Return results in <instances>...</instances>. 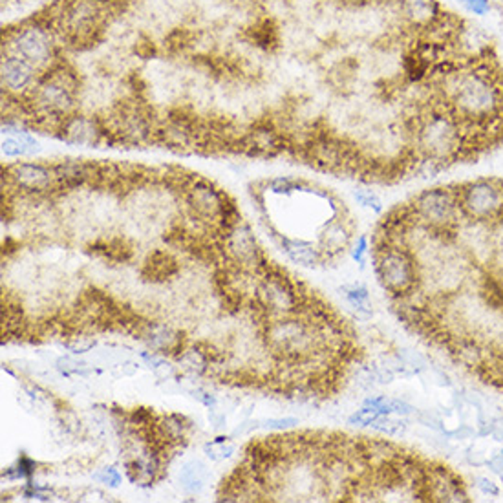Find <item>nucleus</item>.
<instances>
[{"label": "nucleus", "mask_w": 503, "mask_h": 503, "mask_svg": "<svg viewBox=\"0 0 503 503\" xmlns=\"http://www.w3.org/2000/svg\"><path fill=\"white\" fill-rule=\"evenodd\" d=\"M408 126L415 159L434 163L441 170L460 159L476 156L480 150L469 126L445 106H430L410 121Z\"/></svg>", "instance_id": "f257e3e1"}, {"label": "nucleus", "mask_w": 503, "mask_h": 503, "mask_svg": "<svg viewBox=\"0 0 503 503\" xmlns=\"http://www.w3.org/2000/svg\"><path fill=\"white\" fill-rule=\"evenodd\" d=\"M264 339L269 355L282 362H302L320 350H330L320 324L304 313L271 319Z\"/></svg>", "instance_id": "f03ea898"}, {"label": "nucleus", "mask_w": 503, "mask_h": 503, "mask_svg": "<svg viewBox=\"0 0 503 503\" xmlns=\"http://www.w3.org/2000/svg\"><path fill=\"white\" fill-rule=\"evenodd\" d=\"M57 42L59 37L52 24L46 19L37 17L8 32L4 53H13L46 74L61 61Z\"/></svg>", "instance_id": "7ed1b4c3"}, {"label": "nucleus", "mask_w": 503, "mask_h": 503, "mask_svg": "<svg viewBox=\"0 0 503 503\" xmlns=\"http://www.w3.org/2000/svg\"><path fill=\"white\" fill-rule=\"evenodd\" d=\"M373 258L379 282L392 299H401L420 286V266L406 247H375Z\"/></svg>", "instance_id": "20e7f679"}, {"label": "nucleus", "mask_w": 503, "mask_h": 503, "mask_svg": "<svg viewBox=\"0 0 503 503\" xmlns=\"http://www.w3.org/2000/svg\"><path fill=\"white\" fill-rule=\"evenodd\" d=\"M406 207L415 220L440 233L454 231L463 218L456 185L421 190Z\"/></svg>", "instance_id": "39448f33"}, {"label": "nucleus", "mask_w": 503, "mask_h": 503, "mask_svg": "<svg viewBox=\"0 0 503 503\" xmlns=\"http://www.w3.org/2000/svg\"><path fill=\"white\" fill-rule=\"evenodd\" d=\"M460 209L466 220L494 224L503 218V179L477 178L456 185Z\"/></svg>", "instance_id": "423d86ee"}, {"label": "nucleus", "mask_w": 503, "mask_h": 503, "mask_svg": "<svg viewBox=\"0 0 503 503\" xmlns=\"http://www.w3.org/2000/svg\"><path fill=\"white\" fill-rule=\"evenodd\" d=\"M255 299L271 319L289 317L304 310L299 286L280 271H266L260 275L255 288Z\"/></svg>", "instance_id": "0eeeda50"}, {"label": "nucleus", "mask_w": 503, "mask_h": 503, "mask_svg": "<svg viewBox=\"0 0 503 503\" xmlns=\"http://www.w3.org/2000/svg\"><path fill=\"white\" fill-rule=\"evenodd\" d=\"M185 204L193 218L199 224L229 226V204L227 196L205 179H194L185 187Z\"/></svg>", "instance_id": "6e6552de"}, {"label": "nucleus", "mask_w": 503, "mask_h": 503, "mask_svg": "<svg viewBox=\"0 0 503 503\" xmlns=\"http://www.w3.org/2000/svg\"><path fill=\"white\" fill-rule=\"evenodd\" d=\"M4 178L13 189L30 196H41L61 187L52 165H44V163H11L6 168Z\"/></svg>", "instance_id": "1a4fd4ad"}, {"label": "nucleus", "mask_w": 503, "mask_h": 503, "mask_svg": "<svg viewBox=\"0 0 503 503\" xmlns=\"http://www.w3.org/2000/svg\"><path fill=\"white\" fill-rule=\"evenodd\" d=\"M226 255L240 269L258 273L264 269V257L251 227L241 220H235L226 229L224 238Z\"/></svg>", "instance_id": "9d476101"}, {"label": "nucleus", "mask_w": 503, "mask_h": 503, "mask_svg": "<svg viewBox=\"0 0 503 503\" xmlns=\"http://www.w3.org/2000/svg\"><path fill=\"white\" fill-rule=\"evenodd\" d=\"M57 136L70 145L79 147H99L103 143H112L105 121L99 116L83 112H74L64 117Z\"/></svg>", "instance_id": "9b49d317"}, {"label": "nucleus", "mask_w": 503, "mask_h": 503, "mask_svg": "<svg viewBox=\"0 0 503 503\" xmlns=\"http://www.w3.org/2000/svg\"><path fill=\"white\" fill-rule=\"evenodd\" d=\"M393 8L401 30L414 37L426 32L445 15L440 0H393Z\"/></svg>", "instance_id": "f8f14e48"}, {"label": "nucleus", "mask_w": 503, "mask_h": 503, "mask_svg": "<svg viewBox=\"0 0 503 503\" xmlns=\"http://www.w3.org/2000/svg\"><path fill=\"white\" fill-rule=\"evenodd\" d=\"M126 474L137 485H152L161 471V456L143 440H130L125 448Z\"/></svg>", "instance_id": "ddd939ff"}, {"label": "nucleus", "mask_w": 503, "mask_h": 503, "mask_svg": "<svg viewBox=\"0 0 503 503\" xmlns=\"http://www.w3.org/2000/svg\"><path fill=\"white\" fill-rule=\"evenodd\" d=\"M0 74H2L0 77H2L4 92L8 95H15V97H26L35 88L39 79L42 77L41 70L13 53L2 55Z\"/></svg>", "instance_id": "4468645a"}, {"label": "nucleus", "mask_w": 503, "mask_h": 503, "mask_svg": "<svg viewBox=\"0 0 503 503\" xmlns=\"http://www.w3.org/2000/svg\"><path fill=\"white\" fill-rule=\"evenodd\" d=\"M426 502H469V491L460 477L443 466H426L425 474Z\"/></svg>", "instance_id": "2eb2a0df"}, {"label": "nucleus", "mask_w": 503, "mask_h": 503, "mask_svg": "<svg viewBox=\"0 0 503 503\" xmlns=\"http://www.w3.org/2000/svg\"><path fill=\"white\" fill-rule=\"evenodd\" d=\"M289 145V137L282 130H278L273 123H258L240 139V148L251 156H278Z\"/></svg>", "instance_id": "dca6fc26"}, {"label": "nucleus", "mask_w": 503, "mask_h": 503, "mask_svg": "<svg viewBox=\"0 0 503 503\" xmlns=\"http://www.w3.org/2000/svg\"><path fill=\"white\" fill-rule=\"evenodd\" d=\"M351 235H353V229L348 224V220H344L342 216L341 218H333L320 229L319 244L317 246L322 251L324 258L339 257L350 247Z\"/></svg>", "instance_id": "f3484780"}, {"label": "nucleus", "mask_w": 503, "mask_h": 503, "mask_svg": "<svg viewBox=\"0 0 503 503\" xmlns=\"http://www.w3.org/2000/svg\"><path fill=\"white\" fill-rule=\"evenodd\" d=\"M143 342L156 353H174L181 346V335L165 322H148L141 331Z\"/></svg>", "instance_id": "a211bd4d"}, {"label": "nucleus", "mask_w": 503, "mask_h": 503, "mask_svg": "<svg viewBox=\"0 0 503 503\" xmlns=\"http://www.w3.org/2000/svg\"><path fill=\"white\" fill-rule=\"evenodd\" d=\"M278 244L282 247V251L286 253V257L297 266H302V268H317L324 260V255L319 249V246H313L311 241L278 235Z\"/></svg>", "instance_id": "6ab92c4d"}, {"label": "nucleus", "mask_w": 503, "mask_h": 503, "mask_svg": "<svg viewBox=\"0 0 503 503\" xmlns=\"http://www.w3.org/2000/svg\"><path fill=\"white\" fill-rule=\"evenodd\" d=\"M253 46H257L262 52H275L282 44V32L277 26L275 19H260L247 32Z\"/></svg>", "instance_id": "aec40b11"}, {"label": "nucleus", "mask_w": 503, "mask_h": 503, "mask_svg": "<svg viewBox=\"0 0 503 503\" xmlns=\"http://www.w3.org/2000/svg\"><path fill=\"white\" fill-rule=\"evenodd\" d=\"M157 430L163 440L167 441V445H179L189 437L190 423L185 415L168 414L157 421Z\"/></svg>", "instance_id": "412c9836"}, {"label": "nucleus", "mask_w": 503, "mask_h": 503, "mask_svg": "<svg viewBox=\"0 0 503 503\" xmlns=\"http://www.w3.org/2000/svg\"><path fill=\"white\" fill-rule=\"evenodd\" d=\"M205 480H207V471L199 462L185 463L179 472V483L184 485L187 493L198 494L205 487Z\"/></svg>", "instance_id": "4be33fe9"}, {"label": "nucleus", "mask_w": 503, "mask_h": 503, "mask_svg": "<svg viewBox=\"0 0 503 503\" xmlns=\"http://www.w3.org/2000/svg\"><path fill=\"white\" fill-rule=\"evenodd\" d=\"M370 426H372L375 432H379V434L393 437V435L404 434L406 428H408V423H406V420L401 417V415L392 414V415H379L377 420L373 421Z\"/></svg>", "instance_id": "5701e85b"}, {"label": "nucleus", "mask_w": 503, "mask_h": 503, "mask_svg": "<svg viewBox=\"0 0 503 503\" xmlns=\"http://www.w3.org/2000/svg\"><path fill=\"white\" fill-rule=\"evenodd\" d=\"M344 295H346V300L350 302V306L355 311L362 315H372V304H370V293H368L366 288H362L359 284H353V286H344L342 288Z\"/></svg>", "instance_id": "b1692460"}, {"label": "nucleus", "mask_w": 503, "mask_h": 503, "mask_svg": "<svg viewBox=\"0 0 503 503\" xmlns=\"http://www.w3.org/2000/svg\"><path fill=\"white\" fill-rule=\"evenodd\" d=\"M178 361L185 370H189L193 373H204L209 368V357H207V353L198 350V348H190V350L181 351Z\"/></svg>", "instance_id": "393cba45"}, {"label": "nucleus", "mask_w": 503, "mask_h": 503, "mask_svg": "<svg viewBox=\"0 0 503 503\" xmlns=\"http://www.w3.org/2000/svg\"><path fill=\"white\" fill-rule=\"evenodd\" d=\"M55 368L63 375H68V377H74V375H86L90 372V368L86 366V362L77 361L74 357H61L57 362H55Z\"/></svg>", "instance_id": "a878e982"}, {"label": "nucleus", "mask_w": 503, "mask_h": 503, "mask_svg": "<svg viewBox=\"0 0 503 503\" xmlns=\"http://www.w3.org/2000/svg\"><path fill=\"white\" fill-rule=\"evenodd\" d=\"M306 187L304 181L295 178H288V176H280V178H275L269 181V189L277 194H289L293 190H302Z\"/></svg>", "instance_id": "bb28decb"}, {"label": "nucleus", "mask_w": 503, "mask_h": 503, "mask_svg": "<svg viewBox=\"0 0 503 503\" xmlns=\"http://www.w3.org/2000/svg\"><path fill=\"white\" fill-rule=\"evenodd\" d=\"M474 17H485L494 10V0H454Z\"/></svg>", "instance_id": "cd10ccee"}, {"label": "nucleus", "mask_w": 503, "mask_h": 503, "mask_svg": "<svg viewBox=\"0 0 503 503\" xmlns=\"http://www.w3.org/2000/svg\"><path fill=\"white\" fill-rule=\"evenodd\" d=\"M379 412L375 408H372V406H368V404H364L362 408H359L357 412H353V414L348 417V423L353 426H370L373 423V421L377 420L379 417Z\"/></svg>", "instance_id": "c85d7f7f"}, {"label": "nucleus", "mask_w": 503, "mask_h": 503, "mask_svg": "<svg viewBox=\"0 0 503 503\" xmlns=\"http://www.w3.org/2000/svg\"><path fill=\"white\" fill-rule=\"evenodd\" d=\"M353 198L362 205V207H370L375 213H381L383 210V201L379 199V196L372 190H355L353 193Z\"/></svg>", "instance_id": "c756f323"}, {"label": "nucleus", "mask_w": 503, "mask_h": 503, "mask_svg": "<svg viewBox=\"0 0 503 503\" xmlns=\"http://www.w3.org/2000/svg\"><path fill=\"white\" fill-rule=\"evenodd\" d=\"M97 480L101 483H106V485H110V487H117L121 483V474L116 471V469H112V466H106L103 471L97 474Z\"/></svg>", "instance_id": "7c9ffc66"}, {"label": "nucleus", "mask_w": 503, "mask_h": 503, "mask_svg": "<svg viewBox=\"0 0 503 503\" xmlns=\"http://www.w3.org/2000/svg\"><path fill=\"white\" fill-rule=\"evenodd\" d=\"M476 487L485 496H498L500 494V487L494 482H491L489 477H476Z\"/></svg>", "instance_id": "2f4dec72"}, {"label": "nucleus", "mask_w": 503, "mask_h": 503, "mask_svg": "<svg viewBox=\"0 0 503 503\" xmlns=\"http://www.w3.org/2000/svg\"><path fill=\"white\" fill-rule=\"evenodd\" d=\"M415 412V408L410 403L403 401V399H393L392 397V414L401 415V417H408Z\"/></svg>", "instance_id": "473e14b6"}, {"label": "nucleus", "mask_w": 503, "mask_h": 503, "mask_svg": "<svg viewBox=\"0 0 503 503\" xmlns=\"http://www.w3.org/2000/svg\"><path fill=\"white\" fill-rule=\"evenodd\" d=\"M366 255H368V240H366V236H361V238L357 240L355 247L351 249V257H353L355 262L364 264V260H366Z\"/></svg>", "instance_id": "72a5a7b5"}, {"label": "nucleus", "mask_w": 503, "mask_h": 503, "mask_svg": "<svg viewBox=\"0 0 503 503\" xmlns=\"http://www.w3.org/2000/svg\"><path fill=\"white\" fill-rule=\"evenodd\" d=\"M420 421L425 426H430V428L437 430V432H445V434H446V430L443 428V423H441V420L435 414H430V412H423V414H420Z\"/></svg>", "instance_id": "f704fd0d"}, {"label": "nucleus", "mask_w": 503, "mask_h": 503, "mask_svg": "<svg viewBox=\"0 0 503 503\" xmlns=\"http://www.w3.org/2000/svg\"><path fill=\"white\" fill-rule=\"evenodd\" d=\"M477 432L474 430V426L471 425H460L456 430H452V432H446V435H451L454 440H471L474 437Z\"/></svg>", "instance_id": "c9c22d12"}, {"label": "nucleus", "mask_w": 503, "mask_h": 503, "mask_svg": "<svg viewBox=\"0 0 503 503\" xmlns=\"http://www.w3.org/2000/svg\"><path fill=\"white\" fill-rule=\"evenodd\" d=\"M94 346L95 341H90V339H84V337H77V341L70 342L68 344L70 350L74 351V353H77V355L79 353H86V351H90Z\"/></svg>", "instance_id": "e433bc0d"}, {"label": "nucleus", "mask_w": 503, "mask_h": 503, "mask_svg": "<svg viewBox=\"0 0 503 503\" xmlns=\"http://www.w3.org/2000/svg\"><path fill=\"white\" fill-rule=\"evenodd\" d=\"M466 462H469V465L472 466H483L487 465L489 456L487 454H483V452H477L474 451V448H471V451L466 452Z\"/></svg>", "instance_id": "4c0bfd02"}, {"label": "nucleus", "mask_w": 503, "mask_h": 503, "mask_svg": "<svg viewBox=\"0 0 503 503\" xmlns=\"http://www.w3.org/2000/svg\"><path fill=\"white\" fill-rule=\"evenodd\" d=\"M295 425H299V421L291 420V417L266 421V426H268V428H275V430H286V428H291V426H295Z\"/></svg>", "instance_id": "58836bf2"}, {"label": "nucleus", "mask_w": 503, "mask_h": 503, "mask_svg": "<svg viewBox=\"0 0 503 503\" xmlns=\"http://www.w3.org/2000/svg\"><path fill=\"white\" fill-rule=\"evenodd\" d=\"M485 466H489L491 472H494V474H498L500 476L503 472V451L496 452V454H493V456L489 457V462Z\"/></svg>", "instance_id": "ea45409f"}, {"label": "nucleus", "mask_w": 503, "mask_h": 503, "mask_svg": "<svg viewBox=\"0 0 503 503\" xmlns=\"http://www.w3.org/2000/svg\"><path fill=\"white\" fill-rule=\"evenodd\" d=\"M491 435H493L496 441H503V420L493 421V430H491Z\"/></svg>", "instance_id": "a19ab883"}, {"label": "nucleus", "mask_w": 503, "mask_h": 503, "mask_svg": "<svg viewBox=\"0 0 503 503\" xmlns=\"http://www.w3.org/2000/svg\"><path fill=\"white\" fill-rule=\"evenodd\" d=\"M233 452H235V446L233 445H221L220 448H218L220 460H227V457H231Z\"/></svg>", "instance_id": "79ce46f5"}, {"label": "nucleus", "mask_w": 503, "mask_h": 503, "mask_svg": "<svg viewBox=\"0 0 503 503\" xmlns=\"http://www.w3.org/2000/svg\"><path fill=\"white\" fill-rule=\"evenodd\" d=\"M500 477H502V482H503V472H502V474H500Z\"/></svg>", "instance_id": "37998d69"}]
</instances>
